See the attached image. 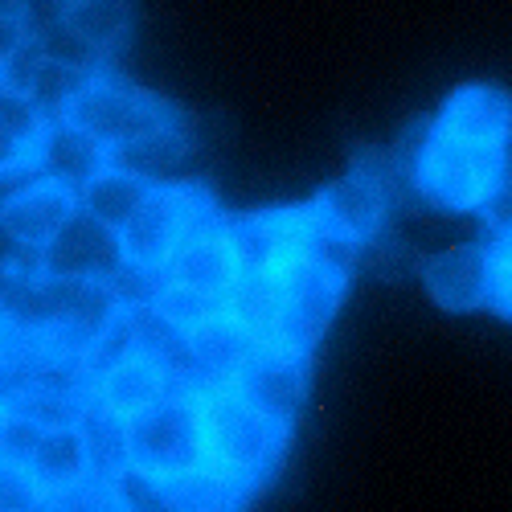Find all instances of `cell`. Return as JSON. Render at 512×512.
Returning <instances> with one entry per match:
<instances>
[{"label":"cell","instance_id":"cell-1","mask_svg":"<svg viewBox=\"0 0 512 512\" xmlns=\"http://www.w3.org/2000/svg\"><path fill=\"white\" fill-rule=\"evenodd\" d=\"M414 185L418 197L447 213H484L512 185L508 148L496 140L459 136L443 123H431L414 152Z\"/></svg>","mask_w":512,"mask_h":512},{"label":"cell","instance_id":"cell-2","mask_svg":"<svg viewBox=\"0 0 512 512\" xmlns=\"http://www.w3.org/2000/svg\"><path fill=\"white\" fill-rule=\"evenodd\" d=\"M193 402L201 418V463L209 472H218L238 492L271 472L283 451L287 422L254 410L230 381H209Z\"/></svg>","mask_w":512,"mask_h":512},{"label":"cell","instance_id":"cell-3","mask_svg":"<svg viewBox=\"0 0 512 512\" xmlns=\"http://www.w3.org/2000/svg\"><path fill=\"white\" fill-rule=\"evenodd\" d=\"M62 119L82 127V132L107 152V160L160 136V132L181 127L173 107H164L156 95L132 87V82H123L107 70H95L87 82H82Z\"/></svg>","mask_w":512,"mask_h":512},{"label":"cell","instance_id":"cell-4","mask_svg":"<svg viewBox=\"0 0 512 512\" xmlns=\"http://www.w3.org/2000/svg\"><path fill=\"white\" fill-rule=\"evenodd\" d=\"M209 222H218V218H213V205L197 189L156 181L144 205L115 230L119 259L136 275H160L168 259L185 246V238Z\"/></svg>","mask_w":512,"mask_h":512},{"label":"cell","instance_id":"cell-5","mask_svg":"<svg viewBox=\"0 0 512 512\" xmlns=\"http://www.w3.org/2000/svg\"><path fill=\"white\" fill-rule=\"evenodd\" d=\"M123 455L127 467L148 472L156 480H173L201 467V418L193 394L173 390L148 406L144 414L123 422Z\"/></svg>","mask_w":512,"mask_h":512},{"label":"cell","instance_id":"cell-6","mask_svg":"<svg viewBox=\"0 0 512 512\" xmlns=\"http://www.w3.org/2000/svg\"><path fill=\"white\" fill-rule=\"evenodd\" d=\"M33 267L62 279H115L123 259H119L115 230L91 222L82 209H74V218L41 246Z\"/></svg>","mask_w":512,"mask_h":512},{"label":"cell","instance_id":"cell-7","mask_svg":"<svg viewBox=\"0 0 512 512\" xmlns=\"http://www.w3.org/2000/svg\"><path fill=\"white\" fill-rule=\"evenodd\" d=\"M74 189L50 181V177H33L9 205L5 213H0V230H5V238L21 250V259L33 263L41 246H46L70 218H74Z\"/></svg>","mask_w":512,"mask_h":512},{"label":"cell","instance_id":"cell-8","mask_svg":"<svg viewBox=\"0 0 512 512\" xmlns=\"http://www.w3.org/2000/svg\"><path fill=\"white\" fill-rule=\"evenodd\" d=\"M230 386L254 410L287 422L295 402L304 398V353H291L279 345H259L242 361V369L230 377Z\"/></svg>","mask_w":512,"mask_h":512},{"label":"cell","instance_id":"cell-9","mask_svg":"<svg viewBox=\"0 0 512 512\" xmlns=\"http://www.w3.org/2000/svg\"><path fill=\"white\" fill-rule=\"evenodd\" d=\"M422 279H426V291L435 295V304L447 312L488 308V287H492L488 242H467V246L435 254V259L422 267Z\"/></svg>","mask_w":512,"mask_h":512},{"label":"cell","instance_id":"cell-10","mask_svg":"<svg viewBox=\"0 0 512 512\" xmlns=\"http://www.w3.org/2000/svg\"><path fill=\"white\" fill-rule=\"evenodd\" d=\"M381 218H386V193L381 185L365 173L345 177L340 185H332L320 205L312 209V222L320 234H332L340 242H365L381 230Z\"/></svg>","mask_w":512,"mask_h":512},{"label":"cell","instance_id":"cell-11","mask_svg":"<svg viewBox=\"0 0 512 512\" xmlns=\"http://www.w3.org/2000/svg\"><path fill=\"white\" fill-rule=\"evenodd\" d=\"M103 164H107V152L70 119H50L46 132L33 144V168L66 189H78L91 173H99Z\"/></svg>","mask_w":512,"mask_h":512},{"label":"cell","instance_id":"cell-12","mask_svg":"<svg viewBox=\"0 0 512 512\" xmlns=\"http://www.w3.org/2000/svg\"><path fill=\"white\" fill-rule=\"evenodd\" d=\"M152 185H156V181H148V177L132 173V168L107 160L99 173H91L87 181L74 189V201H78V209L87 213L91 222H99V226H107V230H119V226L144 205V197H148Z\"/></svg>","mask_w":512,"mask_h":512},{"label":"cell","instance_id":"cell-13","mask_svg":"<svg viewBox=\"0 0 512 512\" xmlns=\"http://www.w3.org/2000/svg\"><path fill=\"white\" fill-rule=\"evenodd\" d=\"M25 467L37 476V484L46 492H58V488H70L78 480L95 476L91 467V451H87V439L78 431V418L74 422H54L41 431V439L33 443Z\"/></svg>","mask_w":512,"mask_h":512},{"label":"cell","instance_id":"cell-14","mask_svg":"<svg viewBox=\"0 0 512 512\" xmlns=\"http://www.w3.org/2000/svg\"><path fill=\"white\" fill-rule=\"evenodd\" d=\"M58 25L95 62H103L123 46L127 33H132V5H127V0H62Z\"/></svg>","mask_w":512,"mask_h":512},{"label":"cell","instance_id":"cell-15","mask_svg":"<svg viewBox=\"0 0 512 512\" xmlns=\"http://www.w3.org/2000/svg\"><path fill=\"white\" fill-rule=\"evenodd\" d=\"M46 504V488L25 463L0 455V512H41Z\"/></svg>","mask_w":512,"mask_h":512},{"label":"cell","instance_id":"cell-16","mask_svg":"<svg viewBox=\"0 0 512 512\" xmlns=\"http://www.w3.org/2000/svg\"><path fill=\"white\" fill-rule=\"evenodd\" d=\"M488 259H492V287H488V308L512 320V222H504L492 242H488Z\"/></svg>","mask_w":512,"mask_h":512},{"label":"cell","instance_id":"cell-17","mask_svg":"<svg viewBox=\"0 0 512 512\" xmlns=\"http://www.w3.org/2000/svg\"><path fill=\"white\" fill-rule=\"evenodd\" d=\"M33 17L29 9H0V74H9L33 46Z\"/></svg>","mask_w":512,"mask_h":512},{"label":"cell","instance_id":"cell-18","mask_svg":"<svg viewBox=\"0 0 512 512\" xmlns=\"http://www.w3.org/2000/svg\"><path fill=\"white\" fill-rule=\"evenodd\" d=\"M0 9H29V0H0Z\"/></svg>","mask_w":512,"mask_h":512},{"label":"cell","instance_id":"cell-19","mask_svg":"<svg viewBox=\"0 0 512 512\" xmlns=\"http://www.w3.org/2000/svg\"><path fill=\"white\" fill-rule=\"evenodd\" d=\"M504 148H508V160H512V119H508V136H504Z\"/></svg>","mask_w":512,"mask_h":512}]
</instances>
